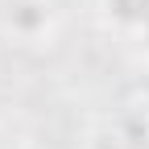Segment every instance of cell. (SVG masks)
<instances>
[{
    "label": "cell",
    "instance_id": "3957f363",
    "mask_svg": "<svg viewBox=\"0 0 149 149\" xmlns=\"http://www.w3.org/2000/svg\"><path fill=\"white\" fill-rule=\"evenodd\" d=\"M137 42H141V50H145V58H149V25H145V29L137 33Z\"/></svg>",
    "mask_w": 149,
    "mask_h": 149
},
{
    "label": "cell",
    "instance_id": "6da1fadb",
    "mask_svg": "<svg viewBox=\"0 0 149 149\" xmlns=\"http://www.w3.org/2000/svg\"><path fill=\"white\" fill-rule=\"evenodd\" d=\"M4 21H8V29L17 37L37 42V37H46V29L54 25V8H50V0H8Z\"/></svg>",
    "mask_w": 149,
    "mask_h": 149
},
{
    "label": "cell",
    "instance_id": "7a4b0ae2",
    "mask_svg": "<svg viewBox=\"0 0 149 149\" xmlns=\"http://www.w3.org/2000/svg\"><path fill=\"white\" fill-rule=\"evenodd\" d=\"M104 4V17L116 29H128V33H141L149 25V0H100Z\"/></svg>",
    "mask_w": 149,
    "mask_h": 149
}]
</instances>
